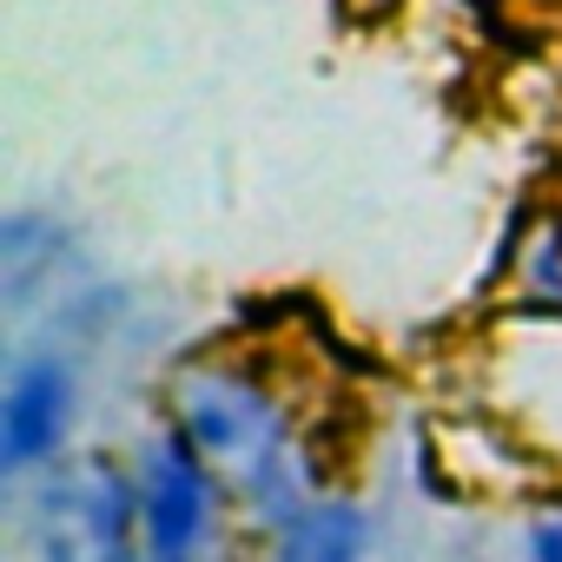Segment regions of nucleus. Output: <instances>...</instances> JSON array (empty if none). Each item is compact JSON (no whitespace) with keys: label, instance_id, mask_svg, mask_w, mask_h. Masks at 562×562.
<instances>
[{"label":"nucleus","instance_id":"4","mask_svg":"<svg viewBox=\"0 0 562 562\" xmlns=\"http://www.w3.org/2000/svg\"><path fill=\"white\" fill-rule=\"evenodd\" d=\"M74 424V371L54 351L21 358V371L8 378V397H0V470L27 476L34 463H47L67 443Z\"/></svg>","mask_w":562,"mask_h":562},{"label":"nucleus","instance_id":"5","mask_svg":"<svg viewBox=\"0 0 562 562\" xmlns=\"http://www.w3.org/2000/svg\"><path fill=\"white\" fill-rule=\"evenodd\" d=\"M364 542H371L364 509H351L338 496H312L305 509L278 522L271 562H364Z\"/></svg>","mask_w":562,"mask_h":562},{"label":"nucleus","instance_id":"7","mask_svg":"<svg viewBox=\"0 0 562 562\" xmlns=\"http://www.w3.org/2000/svg\"><path fill=\"white\" fill-rule=\"evenodd\" d=\"M146 555V542L133 536V542H113V549H100V562H139Z\"/></svg>","mask_w":562,"mask_h":562},{"label":"nucleus","instance_id":"1","mask_svg":"<svg viewBox=\"0 0 562 562\" xmlns=\"http://www.w3.org/2000/svg\"><path fill=\"white\" fill-rule=\"evenodd\" d=\"M490 351V411L516 430L522 450L562 463V312L516 318Z\"/></svg>","mask_w":562,"mask_h":562},{"label":"nucleus","instance_id":"2","mask_svg":"<svg viewBox=\"0 0 562 562\" xmlns=\"http://www.w3.org/2000/svg\"><path fill=\"white\" fill-rule=\"evenodd\" d=\"M205 529H212V470L179 430H166V437L146 443V463H139L146 562H199Z\"/></svg>","mask_w":562,"mask_h":562},{"label":"nucleus","instance_id":"3","mask_svg":"<svg viewBox=\"0 0 562 562\" xmlns=\"http://www.w3.org/2000/svg\"><path fill=\"white\" fill-rule=\"evenodd\" d=\"M179 437L212 457V463H238L251 483H265L278 463H285V450H278V430H271V411L258 404V391L232 384V378H205L186 391L179 404Z\"/></svg>","mask_w":562,"mask_h":562},{"label":"nucleus","instance_id":"6","mask_svg":"<svg viewBox=\"0 0 562 562\" xmlns=\"http://www.w3.org/2000/svg\"><path fill=\"white\" fill-rule=\"evenodd\" d=\"M529 562H562V516H542L529 529Z\"/></svg>","mask_w":562,"mask_h":562}]
</instances>
